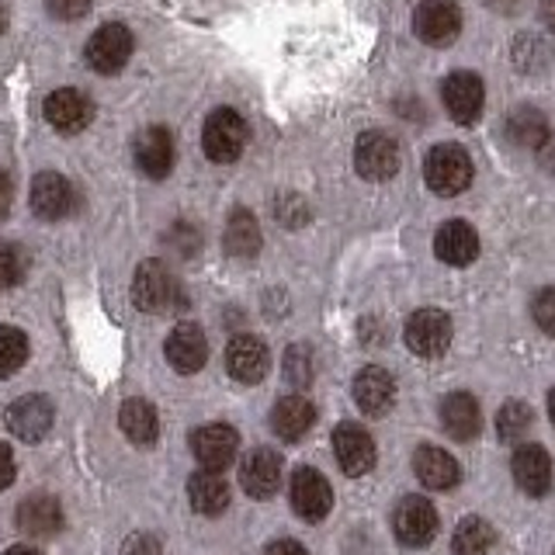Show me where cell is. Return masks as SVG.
Listing matches in <instances>:
<instances>
[{"label":"cell","instance_id":"1","mask_svg":"<svg viewBox=\"0 0 555 555\" xmlns=\"http://www.w3.org/2000/svg\"><path fill=\"white\" fill-rule=\"evenodd\" d=\"M132 302L143 312H170L184 306L181 282L160 260H143L132 278Z\"/></svg>","mask_w":555,"mask_h":555},{"label":"cell","instance_id":"2","mask_svg":"<svg viewBox=\"0 0 555 555\" xmlns=\"http://www.w3.org/2000/svg\"><path fill=\"white\" fill-rule=\"evenodd\" d=\"M424 178L434 195H444V198L462 195V191L473 184V160H468V153L462 146L441 143L427 153Z\"/></svg>","mask_w":555,"mask_h":555},{"label":"cell","instance_id":"3","mask_svg":"<svg viewBox=\"0 0 555 555\" xmlns=\"http://www.w3.org/2000/svg\"><path fill=\"white\" fill-rule=\"evenodd\" d=\"M202 146H205V156L212 164L240 160L243 146H247V121H243L240 112H233V108H216L205 118Z\"/></svg>","mask_w":555,"mask_h":555},{"label":"cell","instance_id":"4","mask_svg":"<svg viewBox=\"0 0 555 555\" xmlns=\"http://www.w3.org/2000/svg\"><path fill=\"white\" fill-rule=\"evenodd\" d=\"M413 31L427 46H451L462 31V11L455 0H421L413 11Z\"/></svg>","mask_w":555,"mask_h":555},{"label":"cell","instance_id":"5","mask_svg":"<svg viewBox=\"0 0 555 555\" xmlns=\"http://www.w3.org/2000/svg\"><path fill=\"white\" fill-rule=\"evenodd\" d=\"M392 531L406 548H424L438 534V511L424 496H403L392 514Z\"/></svg>","mask_w":555,"mask_h":555},{"label":"cell","instance_id":"6","mask_svg":"<svg viewBox=\"0 0 555 555\" xmlns=\"http://www.w3.org/2000/svg\"><path fill=\"white\" fill-rule=\"evenodd\" d=\"M354 167L364 181H389L399 170V143L386 132H361L354 146Z\"/></svg>","mask_w":555,"mask_h":555},{"label":"cell","instance_id":"7","mask_svg":"<svg viewBox=\"0 0 555 555\" xmlns=\"http://www.w3.org/2000/svg\"><path fill=\"white\" fill-rule=\"evenodd\" d=\"M406 347L421 358H441L451 344V320L441 309H416L406 320Z\"/></svg>","mask_w":555,"mask_h":555},{"label":"cell","instance_id":"8","mask_svg":"<svg viewBox=\"0 0 555 555\" xmlns=\"http://www.w3.org/2000/svg\"><path fill=\"white\" fill-rule=\"evenodd\" d=\"M191 451H195L202 468L222 473V468H230V462H236L240 434L230 424H205L198 430H191Z\"/></svg>","mask_w":555,"mask_h":555},{"label":"cell","instance_id":"9","mask_svg":"<svg viewBox=\"0 0 555 555\" xmlns=\"http://www.w3.org/2000/svg\"><path fill=\"white\" fill-rule=\"evenodd\" d=\"M46 118L49 126L63 132V135H77L91 126L94 118V101L87 98L77 87H60V91H52L46 98Z\"/></svg>","mask_w":555,"mask_h":555},{"label":"cell","instance_id":"10","mask_svg":"<svg viewBox=\"0 0 555 555\" xmlns=\"http://www.w3.org/2000/svg\"><path fill=\"white\" fill-rule=\"evenodd\" d=\"M288 490H292L295 514L309 520V525L323 520L330 514V507H334V490H330V482L323 479V473H317V468H306V465L295 468Z\"/></svg>","mask_w":555,"mask_h":555},{"label":"cell","instance_id":"11","mask_svg":"<svg viewBox=\"0 0 555 555\" xmlns=\"http://www.w3.org/2000/svg\"><path fill=\"white\" fill-rule=\"evenodd\" d=\"M132 56V31L126 25H101L91 42H87V63H91L98 74L112 77Z\"/></svg>","mask_w":555,"mask_h":555},{"label":"cell","instance_id":"12","mask_svg":"<svg viewBox=\"0 0 555 555\" xmlns=\"http://www.w3.org/2000/svg\"><path fill=\"white\" fill-rule=\"evenodd\" d=\"M225 369H230V375L236 382H243V386H257V382L264 378L268 369H271L268 344L260 337H254V334L233 337L230 347H225Z\"/></svg>","mask_w":555,"mask_h":555},{"label":"cell","instance_id":"13","mask_svg":"<svg viewBox=\"0 0 555 555\" xmlns=\"http://www.w3.org/2000/svg\"><path fill=\"white\" fill-rule=\"evenodd\" d=\"M8 430L14 434V438H22L28 444L42 441L46 434L52 430V421H56V410H52V403L46 396H22L14 399V403L8 406Z\"/></svg>","mask_w":555,"mask_h":555},{"label":"cell","instance_id":"14","mask_svg":"<svg viewBox=\"0 0 555 555\" xmlns=\"http://www.w3.org/2000/svg\"><path fill=\"white\" fill-rule=\"evenodd\" d=\"M441 98H444V108L448 115L459 121V126H473V121L482 115V104H486V87L476 74H451L441 83Z\"/></svg>","mask_w":555,"mask_h":555},{"label":"cell","instance_id":"15","mask_svg":"<svg viewBox=\"0 0 555 555\" xmlns=\"http://www.w3.org/2000/svg\"><path fill=\"white\" fill-rule=\"evenodd\" d=\"M31 208H35V216L49 222L66 219L77 208V191L63 173L42 170L39 178L31 181Z\"/></svg>","mask_w":555,"mask_h":555},{"label":"cell","instance_id":"16","mask_svg":"<svg viewBox=\"0 0 555 555\" xmlns=\"http://www.w3.org/2000/svg\"><path fill=\"white\" fill-rule=\"evenodd\" d=\"M240 486L254 500H271L282 490V459L271 448H254L247 459L240 462Z\"/></svg>","mask_w":555,"mask_h":555},{"label":"cell","instance_id":"17","mask_svg":"<svg viewBox=\"0 0 555 555\" xmlns=\"http://www.w3.org/2000/svg\"><path fill=\"white\" fill-rule=\"evenodd\" d=\"M334 455H337V465L344 468L347 476L372 473V465H375L372 434L364 427H358V424H340L334 430Z\"/></svg>","mask_w":555,"mask_h":555},{"label":"cell","instance_id":"18","mask_svg":"<svg viewBox=\"0 0 555 555\" xmlns=\"http://www.w3.org/2000/svg\"><path fill=\"white\" fill-rule=\"evenodd\" d=\"M511 473L528 496H545L552 490V459L542 444H520L511 459Z\"/></svg>","mask_w":555,"mask_h":555},{"label":"cell","instance_id":"19","mask_svg":"<svg viewBox=\"0 0 555 555\" xmlns=\"http://www.w3.org/2000/svg\"><path fill=\"white\" fill-rule=\"evenodd\" d=\"M167 361H170V369H178L181 375L202 372V364L208 361V340H205L198 323H178L170 330Z\"/></svg>","mask_w":555,"mask_h":555},{"label":"cell","instance_id":"20","mask_svg":"<svg viewBox=\"0 0 555 555\" xmlns=\"http://www.w3.org/2000/svg\"><path fill=\"white\" fill-rule=\"evenodd\" d=\"M17 528L28 538H56L63 531V507L56 496L31 493L17 503Z\"/></svg>","mask_w":555,"mask_h":555},{"label":"cell","instance_id":"21","mask_svg":"<svg viewBox=\"0 0 555 555\" xmlns=\"http://www.w3.org/2000/svg\"><path fill=\"white\" fill-rule=\"evenodd\" d=\"M434 254L451 268H465L479 257V236L465 219H451L441 225L438 236H434Z\"/></svg>","mask_w":555,"mask_h":555},{"label":"cell","instance_id":"22","mask_svg":"<svg viewBox=\"0 0 555 555\" xmlns=\"http://www.w3.org/2000/svg\"><path fill=\"white\" fill-rule=\"evenodd\" d=\"M413 473L416 479H421L427 490H455L459 479H462V468L459 462L448 455L444 448L438 444H424V448H416V455H413Z\"/></svg>","mask_w":555,"mask_h":555},{"label":"cell","instance_id":"23","mask_svg":"<svg viewBox=\"0 0 555 555\" xmlns=\"http://www.w3.org/2000/svg\"><path fill=\"white\" fill-rule=\"evenodd\" d=\"M354 403L369 416H386L396 403V378L386 369H378V364L361 369L354 378Z\"/></svg>","mask_w":555,"mask_h":555},{"label":"cell","instance_id":"24","mask_svg":"<svg viewBox=\"0 0 555 555\" xmlns=\"http://www.w3.org/2000/svg\"><path fill=\"white\" fill-rule=\"evenodd\" d=\"M135 167L153 181L167 178L170 167H173V135L160 126L146 129L135 139Z\"/></svg>","mask_w":555,"mask_h":555},{"label":"cell","instance_id":"25","mask_svg":"<svg viewBox=\"0 0 555 555\" xmlns=\"http://www.w3.org/2000/svg\"><path fill=\"white\" fill-rule=\"evenodd\" d=\"M312 424H317V410H312L306 396H285L271 410V427L282 441H299Z\"/></svg>","mask_w":555,"mask_h":555},{"label":"cell","instance_id":"26","mask_svg":"<svg viewBox=\"0 0 555 555\" xmlns=\"http://www.w3.org/2000/svg\"><path fill=\"white\" fill-rule=\"evenodd\" d=\"M441 424L455 441H473L482 427V410L468 392H451L441 403Z\"/></svg>","mask_w":555,"mask_h":555},{"label":"cell","instance_id":"27","mask_svg":"<svg viewBox=\"0 0 555 555\" xmlns=\"http://www.w3.org/2000/svg\"><path fill=\"white\" fill-rule=\"evenodd\" d=\"M118 427L132 444L146 448L160 434V416H156L153 403H146V399H126L118 410Z\"/></svg>","mask_w":555,"mask_h":555},{"label":"cell","instance_id":"28","mask_svg":"<svg viewBox=\"0 0 555 555\" xmlns=\"http://www.w3.org/2000/svg\"><path fill=\"white\" fill-rule=\"evenodd\" d=\"M188 500H191V507H195L198 514L216 517V514H222L225 507H230V486H225V479L219 473H208V468H202V473H195L188 479Z\"/></svg>","mask_w":555,"mask_h":555},{"label":"cell","instance_id":"29","mask_svg":"<svg viewBox=\"0 0 555 555\" xmlns=\"http://www.w3.org/2000/svg\"><path fill=\"white\" fill-rule=\"evenodd\" d=\"M496 531L490 520L482 517H465L451 534V552L455 555H493Z\"/></svg>","mask_w":555,"mask_h":555},{"label":"cell","instance_id":"30","mask_svg":"<svg viewBox=\"0 0 555 555\" xmlns=\"http://www.w3.org/2000/svg\"><path fill=\"white\" fill-rule=\"evenodd\" d=\"M507 135H511V143L520 150H542L545 139H548L545 115L534 112V108H517L507 118Z\"/></svg>","mask_w":555,"mask_h":555},{"label":"cell","instance_id":"31","mask_svg":"<svg viewBox=\"0 0 555 555\" xmlns=\"http://www.w3.org/2000/svg\"><path fill=\"white\" fill-rule=\"evenodd\" d=\"M225 250L233 257H254L260 250V225L247 208H236L225 222Z\"/></svg>","mask_w":555,"mask_h":555},{"label":"cell","instance_id":"32","mask_svg":"<svg viewBox=\"0 0 555 555\" xmlns=\"http://www.w3.org/2000/svg\"><path fill=\"white\" fill-rule=\"evenodd\" d=\"M28 361V337L17 326H0V378L14 375Z\"/></svg>","mask_w":555,"mask_h":555},{"label":"cell","instance_id":"33","mask_svg":"<svg viewBox=\"0 0 555 555\" xmlns=\"http://www.w3.org/2000/svg\"><path fill=\"white\" fill-rule=\"evenodd\" d=\"M528 427H531V406L520 403V399H507V403H503L500 413H496L500 438L503 441H517V438H525Z\"/></svg>","mask_w":555,"mask_h":555},{"label":"cell","instance_id":"34","mask_svg":"<svg viewBox=\"0 0 555 555\" xmlns=\"http://www.w3.org/2000/svg\"><path fill=\"white\" fill-rule=\"evenodd\" d=\"M25 271H28L25 250L14 247V243H0V292L14 288L25 278Z\"/></svg>","mask_w":555,"mask_h":555},{"label":"cell","instance_id":"35","mask_svg":"<svg viewBox=\"0 0 555 555\" xmlns=\"http://www.w3.org/2000/svg\"><path fill=\"white\" fill-rule=\"evenodd\" d=\"M531 317H534V323L542 326L548 337H555V288H542V292L534 295Z\"/></svg>","mask_w":555,"mask_h":555},{"label":"cell","instance_id":"36","mask_svg":"<svg viewBox=\"0 0 555 555\" xmlns=\"http://www.w3.org/2000/svg\"><path fill=\"white\" fill-rule=\"evenodd\" d=\"M285 375H288L292 386H299V389L312 382V361L306 354V347H292V351H288V358H285Z\"/></svg>","mask_w":555,"mask_h":555},{"label":"cell","instance_id":"37","mask_svg":"<svg viewBox=\"0 0 555 555\" xmlns=\"http://www.w3.org/2000/svg\"><path fill=\"white\" fill-rule=\"evenodd\" d=\"M46 8L52 17H60V22H77V17L91 11V0H46Z\"/></svg>","mask_w":555,"mask_h":555},{"label":"cell","instance_id":"38","mask_svg":"<svg viewBox=\"0 0 555 555\" xmlns=\"http://www.w3.org/2000/svg\"><path fill=\"white\" fill-rule=\"evenodd\" d=\"M121 555H160V542L153 534H132Z\"/></svg>","mask_w":555,"mask_h":555},{"label":"cell","instance_id":"39","mask_svg":"<svg viewBox=\"0 0 555 555\" xmlns=\"http://www.w3.org/2000/svg\"><path fill=\"white\" fill-rule=\"evenodd\" d=\"M11 202H14V181L11 173L0 170V222L11 216Z\"/></svg>","mask_w":555,"mask_h":555},{"label":"cell","instance_id":"40","mask_svg":"<svg viewBox=\"0 0 555 555\" xmlns=\"http://www.w3.org/2000/svg\"><path fill=\"white\" fill-rule=\"evenodd\" d=\"M14 482V455L8 444H0V493Z\"/></svg>","mask_w":555,"mask_h":555},{"label":"cell","instance_id":"41","mask_svg":"<svg viewBox=\"0 0 555 555\" xmlns=\"http://www.w3.org/2000/svg\"><path fill=\"white\" fill-rule=\"evenodd\" d=\"M264 555H309V552L299 542H292V538H282V542H271Z\"/></svg>","mask_w":555,"mask_h":555},{"label":"cell","instance_id":"42","mask_svg":"<svg viewBox=\"0 0 555 555\" xmlns=\"http://www.w3.org/2000/svg\"><path fill=\"white\" fill-rule=\"evenodd\" d=\"M542 17H545V25L555 31V0H542Z\"/></svg>","mask_w":555,"mask_h":555},{"label":"cell","instance_id":"43","mask_svg":"<svg viewBox=\"0 0 555 555\" xmlns=\"http://www.w3.org/2000/svg\"><path fill=\"white\" fill-rule=\"evenodd\" d=\"M4 555H42L39 548H31V545H14V548H8Z\"/></svg>","mask_w":555,"mask_h":555},{"label":"cell","instance_id":"44","mask_svg":"<svg viewBox=\"0 0 555 555\" xmlns=\"http://www.w3.org/2000/svg\"><path fill=\"white\" fill-rule=\"evenodd\" d=\"M548 416H552V424H555V389L548 392Z\"/></svg>","mask_w":555,"mask_h":555},{"label":"cell","instance_id":"45","mask_svg":"<svg viewBox=\"0 0 555 555\" xmlns=\"http://www.w3.org/2000/svg\"><path fill=\"white\" fill-rule=\"evenodd\" d=\"M4 28H8V11H4V4H0V35H4Z\"/></svg>","mask_w":555,"mask_h":555}]
</instances>
